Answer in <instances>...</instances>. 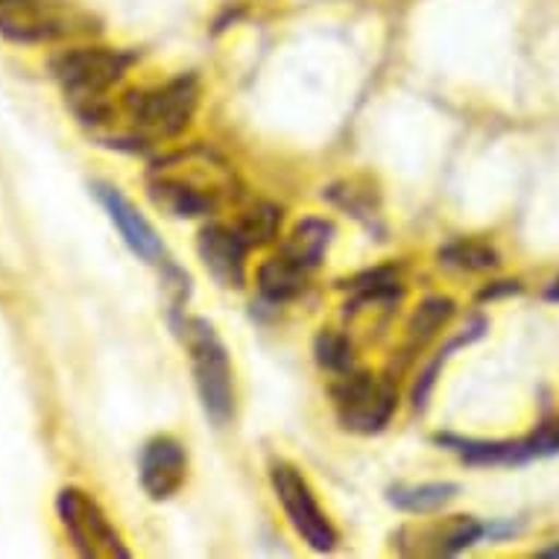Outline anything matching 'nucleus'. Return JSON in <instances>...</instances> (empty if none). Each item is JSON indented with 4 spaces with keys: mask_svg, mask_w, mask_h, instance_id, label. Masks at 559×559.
Instances as JSON below:
<instances>
[{
    "mask_svg": "<svg viewBox=\"0 0 559 559\" xmlns=\"http://www.w3.org/2000/svg\"><path fill=\"white\" fill-rule=\"evenodd\" d=\"M132 56L109 47H71L50 59V74L83 123H106L111 118L109 92L123 80Z\"/></svg>",
    "mask_w": 559,
    "mask_h": 559,
    "instance_id": "nucleus-1",
    "label": "nucleus"
},
{
    "mask_svg": "<svg viewBox=\"0 0 559 559\" xmlns=\"http://www.w3.org/2000/svg\"><path fill=\"white\" fill-rule=\"evenodd\" d=\"M92 29V15L71 0H0V36L15 45H47Z\"/></svg>",
    "mask_w": 559,
    "mask_h": 559,
    "instance_id": "nucleus-2",
    "label": "nucleus"
},
{
    "mask_svg": "<svg viewBox=\"0 0 559 559\" xmlns=\"http://www.w3.org/2000/svg\"><path fill=\"white\" fill-rule=\"evenodd\" d=\"M185 343L191 352L193 381L202 411L214 425H226L235 413V384L226 348L205 320H188L182 325Z\"/></svg>",
    "mask_w": 559,
    "mask_h": 559,
    "instance_id": "nucleus-3",
    "label": "nucleus"
},
{
    "mask_svg": "<svg viewBox=\"0 0 559 559\" xmlns=\"http://www.w3.org/2000/svg\"><path fill=\"white\" fill-rule=\"evenodd\" d=\"M56 513L76 554L85 559H129V548L103 513V507L76 486H64L56 498Z\"/></svg>",
    "mask_w": 559,
    "mask_h": 559,
    "instance_id": "nucleus-4",
    "label": "nucleus"
},
{
    "mask_svg": "<svg viewBox=\"0 0 559 559\" xmlns=\"http://www.w3.org/2000/svg\"><path fill=\"white\" fill-rule=\"evenodd\" d=\"M340 425L355 433L384 431L395 411V390L367 372H343L340 384L331 386Z\"/></svg>",
    "mask_w": 559,
    "mask_h": 559,
    "instance_id": "nucleus-5",
    "label": "nucleus"
},
{
    "mask_svg": "<svg viewBox=\"0 0 559 559\" xmlns=\"http://www.w3.org/2000/svg\"><path fill=\"white\" fill-rule=\"evenodd\" d=\"M197 97H200L197 80L179 76L153 92H132L127 97V111L135 120V127L147 129L153 135H179L193 118Z\"/></svg>",
    "mask_w": 559,
    "mask_h": 559,
    "instance_id": "nucleus-6",
    "label": "nucleus"
},
{
    "mask_svg": "<svg viewBox=\"0 0 559 559\" xmlns=\"http://www.w3.org/2000/svg\"><path fill=\"white\" fill-rule=\"evenodd\" d=\"M270 484H273L275 498L285 507L287 519L294 524V531L311 545L317 554H329L337 545V531L331 527L325 513L317 504L311 486L294 466L287 463H275L270 472Z\"/></svg>",
    "mask_w": 559,
    "mask_h": 559,
    "instance_id": "nucleus-7",
    "label": "nucleus"
},
{
    "mask_svg": "<svg viewBox=\"0 0 559 559\" xmlns=\"http://www.w3.org/2000/svg\"><path fill=\"white\" fill-rule=\"evenodd\" d=\"M94 197L100 200V205L109 214V221L115 223V229L120 231V238L127 243L132 252H135L141 261H147V264L165 266L170 258H167V249L158 238V231L150 226V221L144 214L138 212L135 205L123 197V193L115 188V185L106 182H94Z\"/></svg>",
    "mask_w": 559,
    "mask_h": 559,
    "instance_id": "nucleus-8",
    "label": "nucleus"
},
{
    "mask_svg": "<svg viewBox=\"0 0 559 559\" xmlns=\"http://www.w3.org/2000/svg\"><path fill=\"white\" fill-rule=\"evenodd\" d=\"M188 454L174 437H156L141 451V486L153 501L174 498L185 484Z\"/></svg>",
    "mask_w": 559,
    "mask_h": 559,
    "instance_id": "nucleus-9",
    "label": "nucleus"
},
{
    "mask_svg": "<svg viewBox=\"0 0 559 559\" xmlns=\"http://www.w3.org/2000/svg\"><path fill=\"white\" fill-rule=\"evenodd\" d=\"M247 243L235 229H226L221 223H212L200 231L197 252L202 266L221 282L223 287H243L247 282Z\"/></svg>",
    "mask_w": 559,
    "mask_h": 559,
    "instance_id": "nucleus-10",
    "label": "nucleus"
},
{
    "mask_svg": "<svg viewBox=\"0 0 559 559\" xmlns=\"http://www.w3.org/2000/svg\"><path fill=\"white\" fill-rule=\"evenodd\" d=\"M440 445L460 454L463 463L472 466H519L527 463V445L524 440H463V437H437Z\"/></svg>",
    "mask_w": 559,
    "mask_h": 559,
    "instance_id": "nucleus-11",
    "label": "nucleus"
},
{
    "mask_svg": "<svg viewBox=\"0 0 559 559\" xmlns=\"http://www.w3.org/2000/svg\"><path fill=\"white\" fill-rule=\"evenodd\" d=\"M150 200L170 217H205L214 212V191H202L185 179H156L150 182Z\"/></svg>",
    "mask_w": 559,
    "mask_h": 559,
    "instance_id": "nucleus-12",
    "label": "nucleus"
},
{
    "mask_svg": "<svg viewBox=\"0 0 559 559\" xmlns=\"http://www.w3.org/2000/svg\"><path fill=\"white\" fill-rule=\"evenodd\" d=\"M457 492L460 486L449 484V480H440V484H399L386 492V501L402 513L428 515L451 504L457 498Z\"/></svg>",
    "mask_w": 559,
    "mask_h": 559,
    "instance_id": "nucleus-13",
    "label": "nucleus"
},
{
    "mask_svg": "<svg viewBox=\"0 0 559 559\" xmlns=\"http://www.w3.org/2000/svg\"><path fill=\"white\" fill-rule=\"evenodd\" d=\"M305 266H299L294 258L285 252L278 258H270L258 270V287L270 302H290L305 290Z\"/></svg>",
    "mask_w": 559,
    "mask_h": 559,
    "instance_id": "nucleus-14",
    "label": "nucleus"
},
{
    "mask_svg": "<svg viewBox=\"0 0 559 559\" xmlns=\"http://www.w3.org/2000/svg\"><path fill=\"white\" fill-rule=\"evenodd\" d=\"M331 238H334V226L325 221H317V217H308V221L296 223L290 238L285 243V255L294 258L296 264L311 270L322 261L325 249L331 247Z\"/></svg>",
    "mask_w": 559,
    "mask_h": 559,
    "instance_id": "nucleus-15",
    "label": "nucleus"
},
{
    "mask_svg": "<svg viewBox=\"0 0 559 559\" xmlns=\"http://www.w3.org/2000/svg\"><path fill=\"white\" fill-rule=\"evenodd\" d=\"M278 229H282V212L275 209L273 202H258L249 212L240 214L235 231L240 235V240L247 247H264V243H273L278 238Z\"/></svg>",
    "mask_w": 559,
    "mask_h": 559,
    "instance_id": "nucleus-16",
    "label": "nucleus"
},
{
    "mask_svg": "<svg viewBox=\"0 0 559 559\" xmlns=\"http://www.w3.org/2000/svg\"><path fill=\"white\" fill-rule=\"evenodd\" d=\"M454 317V302L449 296H428L416 311H413L411 322H407V337L411 346H423Z\"/></svg>",
    "mask_w": 559,
    "mask_h": 559,
    "instance_id": "nucleus-17",
    "label": "nucleus"
},
{
    "mask_svg": "<svg viewBox=\"0 0 559 559\" xmlns=\"http://www.w3.org/2000/svg\"><path fill=\"white\" fill-rule=\"evenodd\" d=\"M440 261L454 270H466V273H484V270H496L498 252L484 240H454L449 247L440 249Z\"/></svg>",
    "mask_w": 559,
    "mask_h": 559,
    "instance_id": "nucleus-18",
    "label": "nucleus"
},
{
    "mask_svg": "<svg viewBox=\"0 0 559 559\" xmlns=\"http://www.w3.org/2000/svg\"><path fill=\"white\" fill-rule=\"evenodd\" d=\"M486 536V527L468 515H454L451 522H445V527L437 531L433 536V554H442V557H454L460 550L472 548Z\"/></svg>",
    "mask_w": 559,
    "mask_h": 559,
    "instance_id": "nucleus-19",
    "label": "nucleus"
},
{
    "mask_svg": "<svg viewBox=\"0 0 559 559\" xmlns=\"http://www.w3.org/2000/svg\"><path fill=\"white\" fill-rule=\"evenodd\" d=\"M313 355H317V364L329 372H348L352 369V346L348 340L337 331H322L317 343H313Z\"/></svg>",
    "mask_w": 559,
    "mask_h": 559,
    "instance_id": "nucleus-20",
    "label": "nucleus"
},
{
    "mask_svg": "<svg viewBox=\"0 0 559 559\" xmlns=\"http://www.w3.org/2000/svg\"><path fill=\"white\" fill-rule=\"evenodd\" d=\"M519 290H522V287H519V282H498V285L480 290V299H496V296L519 294Z\"/></svg>",
    "mask_w": 559,
    "mask_h": 559,
    "instance_id": "nucleus-21",
    "label": "nucleus"
},
{
    "mask_svg": "<svg viewBox=\"0 0 559 559\" xmlns=\"http://www.w3.org/2000/svg\"><path fill=\"white\" fill-rule=\"evenodd\" d=\"M545 299H548V302H559V278H554V285L545 290Z\"/></svg>",
    "mask_w": 559,
    "mask_h": 559,
    "instance_id": "nucleus-22",
    "label": "nucleus"
},
{
    "mask_svg": "<svg viewBox=\"0 0 559 559\" xmlns=\"http://www.w3.org/2000/svg\"><path fill=\"white\" fill-rule=\"evenodd\" d=\"M536 557H559V545H554V548H545V550H536Z\"/></svg>",
    "mask_w": 559,
    "mask_h": 559,
    "instance_id": "nucleus-23",
    "label": "nucleus"
}]
</instances>
